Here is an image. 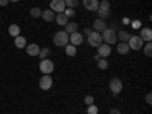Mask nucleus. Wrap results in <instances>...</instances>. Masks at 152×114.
I'll use <instances>...</instances> for the list:
<instances>
[{"instance_id": "obj_11", "label": "nucleus", "mask_w": 152, "mask_h": 114, "mask_svg": "<svg viewBox=\"0 0 152 114\" xmlns=\"http://www.w3.org/2000/svg\"><path fill=\"white\" fill-rule=\"evenodd\" d=\"M82 6L87 11H97L99 8V0H82Z\"/></svg>"}, {"instance_id": "obj_16", "label": "nucleus", "mask_w": 152, "mask_h": 114, "mask_svg": "<svg viewBox=\"0 0 152 114\" xmlns=\"http://www.w3.org/2000/svg\"><path fill=\"white\" fill-rule=\"evenodd\" d=\"M55 15L56 14L52 9H46V11L41 12V17L44 18V21H55Z\"/></svg>"}, {"instance_id": "obj_25", "label": "nucleus", "mask_w": 152, "mask_h": 114, "mask_svg": "<svg viewBox=\"0 0 152 114\" xmlns=\"http://www.w3.org/2000/svg\"><path fill=\"white\" fill-rule=\"evenodd\" d=\"M49 55H50V49H47V47H44V49H40V53H38V56H40L41 59H46Z\"/></svg>"}, {"instance_id": "obj_10", "label": "nucleus", "mask_w": 152, "mask_h": 114, "mask_svg": "<svg viewBox=\"0 0 152 114\" xmlns=\"http://www.w3.org/2000/svg\"><path fill=\"white\" fill-rule=\"evenodd\" d=\"M97 55H99L100 58H107V56H110V55H111V46L107 44V43H102V44L97 47Z\"/></svg>"}, {"instance_id": "obj_20", "label": "nucleus", "mask_w": 152, "mask_h": 114, "mask_svg": "<svg viewBox=\"0 0 152 114\" xmlns=\"http://www.w3.org/2000/svg\"><path fill=\"white\" fill-rule=\"evenodd\" d=\"M64 49H66V53L69 55V56H76V53H78V49H76V46H73V44H67V46H64Z\"/></svg>"}, {"instance_id": "obj_24", "label": "nucleus", "mask_w": 152, "mask_h": 114, "mask_svg": "<svg viewBox=\"0 0 152 114\" xmlns=\"http://www.w3.org/2000/svg\"><path fill=\"white\" fill-rule=\"evenodd\" d=\"M41 9L40 8H37V6H34L31 11H29V14H31V17H34V18H38V17H41Z\"/></svg>"}, {"instance_id": "obj_26", "label": "nucleus", "mask_w": 152, "mask_h": 114, "mask_svg": "<svg viewBox=\"0 0 152 114\" xmlns=\"http://www.w3.org/2000/svg\"><path fill=\"white\" fill-rule=\"evenodd\" d=\"M99 113V108L94 105V104H91V105H88V110H87V114H97Z\"/></svg>"}, {"instance_id": "obj_32", "label": "nucleus", "mask_w": 152, "mask_h": 114, "mask_svg": "<svg viewBox=\"0 0 152 114\" xmlns=\"http://www.w3.org/2000/svg\"><path fill=\"white\" fill-rule=\"evenodd\" d=\"M110 114H120V111H119V108H111Z\"/></svg>"}, {"instance_id": "obj_4", "label": "nucleus", "mask_w": 152, "mask_h": 114, "mask_svg": "<svg viewBox=\"0 0 152 114\" xmlns=\"http://www.w3.org/2000/svg\"><path fill=\"white\" fill-rule=\"evenodd\" d=\"M110 90H111V93H113L114 96L120 94L122 90H123V82H122L119 78H113V79L110 81Z\"/></svg>"}, {"instance_id": "obj_33", "label": "nucleus", "mask_w": 152, "mask_h": 114, "mask_svg": "<svg viewBox=\"0 0 152 114\" xmlns=\"http://www.w3.org/2000/svg\"><path fill=\"white\" fill-rule=\"evenodd\" d=\"M9 3V0H0V6H6Z\"/></svg>"}, {"instance_id": "obj_35", "label": "nucleus", "mask_w": 152, "mask_h": 114, "mask_svg": "<svg viewBox=\"0 0 152 114\" xmlns=\"http://www.w3.org/2000/svg\"><path fill=\"white\" fill-rule=\"evenodd\" d=\"M132 26H134V28H140V21H138V20H137V21H134Z\"/></svg>"}, {"instance_id": "obj_2", "label": "nucleus", "mask_w": 152, "mask_h": 114, "mask_svg": "<svg viewBox=\"0 0 152 114\" xmlns=\"http://www.w3.org/2000/svg\"><path fill=\"white\" fill-rule=\"evenodd\" d=\"M53 44L58 47H64L69 44V34L64 31H59L53 35Z\"/></svg>"}, {"instance_id": "obj_9", "label": "nucleus", "mask_w": 152, "mask_h": 114, "mask_svg": "<svg viewBox=\"0 0 152 114\" xmlns=\"http://www.w3.org/2000/svg\"><path fill=\"white\" fill-rule=\"evenodd\" d=\"M82 41H84V37L79 32H73V34L69 35V43L73 44V46H81Z\"/></svg>"}, {"instance_id": "obj_30", "label": "nucleus", "mask_w": 152, "mask_h": 114, "mask_svg": "<svg viewBox=\"0 0 152 114\" xmlns=\"http://www.w3.org/2000/svg\"><path fill=\"white\" fill-rule=\"evenodd\" d=\"M64 14L70 18V17H73V15H75V9H73V8H69V9H67V8H66V9H64Z\"/></svg>"}, {"instance_id": "obj_28", "label": "nucleus", "mask_w": 152, "mask_h": 114, "mask_svg": "<svg viewBox=\"0 0 152 114\" xmlns=\"http://www.w3.org/2000/svg\"><path fill=\"white\" fill-rule=\"evenodd\" d=\"M145 55L146 56H151L152 55V43L151 41H148V44L145 46Z\"/></svg>"}, {"instance_id": "obj_3", "label": "nucleus", "mask_w": 152, "mask_h": 114, "mask_svg": "<svg viewBox=\"0 0 152 114\" xmlns=\"http://www.w3.org/2000/svg\"><path fill=\"white\" fill-rule=\"evenodd\" d=\"M88 38V44L90 46H93V47H99L100 44H102L104 41H102V34H99V32H96V31H91V34H88L87 35Z\"/></svg>"}, {"instance_id": "obj_18", "label": "nucleus", "mask_w": 152, "mask_h": 114, "mask_svg": "<svg viewBox=\"0 0 152 114\" xmlns=\"http://www.w3.org/2000/svg\"><path fill=\"white\" fill-rule=\"evenodd\" d=\"M64 28H66V31H64V32H67V34L78 32V23H75V21H69Z\"/></svg>"}, {"instance_id": "obj_8", "label": "nucleus", "mask_w": 152, "mask_h": 114, "mask_svg": "<svg viewBox=\"0 0 152 114\" xmlns=\"http://www.w3.org/2000/svg\"><path fill=\"white\" fill-rule=\"evenodd\" d=\"M52 84H53V81H52V78H50V75H43L41 76V79H40V88L41 90H50V87H52Z\"/></svg>"}, {"instance_id": "obj_6", "label": "nucleus", "mask_w": 152, "mask_h": 114, "mask_svg": "<svg viewBox=\"0 0 152 114\" xmlns=\"http://www.w3.org/2000/svg\"><path fill=\"white\" fill-rule=\"evenodd\" d=\"M53 62L50 61V59H41V62H40V72L43 73V75H50L53 72Z\"/></svg>"}, {"instance_id": "obj_29", "label": "nucleus", "mask_w": 152, "mask_h": 114, "mask_svg": "<svg viewBox=\"0 0 152 114\" xmlns=\"http://www.w3.org/2000/svg\"><path fill=\"white\" fill-rule=\"evenodd\" d=\"M84 102H85L87 105H91V104H94V97H93L91 94H87V96L84 97Z\"/></svg>"}, {"instance_id": "obj_19", "label": "nucleus", "mask_w": 152, "mask_h": 114, "mask_svg": "<svg viewBox=\"0 0 152 114\" xmlns=\"http://www.w3.org/2000/svg\"><path fill=\"white\" fill-rule=\"evenodd\" d=\"M8 32H9L11 37H14V38H15V37L20 35V26H18V24H9Z\"/></svg>"}, {"instance_id": "obj_12", "label": "nucleus", "mask_w": 152, "mask_h": 114, "mask_svg": "<svg viewBox=\"0 0 152 114\" xmlns=\"http://www.w3.org/2000/svg\"><path fill=\"white\" fill-rule=\"evenodd\" d=\"M107 29V21L105 20H102V18H97V20H94V23H93V31H96V32H104Z\"/></svg>"}, {"instance_id": "obj_22", "label": "nucleus", "mask_w": 152, "mask_h": 114, "mask_svg": "<svg viewBox=\"0 0 152 114\" xmlns=\"http://www.w3.org/2000/svg\"><path fill=\"white\" fill-rule=\"evenodd\" d=\"M129 37H131V35L126 32V31H119V32H117V38H119L120 43H126V41L129 40Z\"/></svg>"}, {"instance_id": "obj_7", "label": "nucleus", "mask_w": 152, "mask_h": 114, "mask_svg": "<svg viewBox=\"0 0 152 114\" xmlns=\"http://www.w3.org/2000/svg\"><path fill=\"white\" fill-rule=\"evenodd\" d=\"M66 3H64V0H52L50 2V9H52L55 14H61V12H64L66 9Z\"/></svg>"}, {"instance_id": "obj_13", "label": "nucleus", "mask_w": 152, "mask_h": 114, "mask_svg": "<svg viewBox=\"0 0 152 114\" xmlns=\"http://www.w3.org/2000/svg\"><path fill=\"white\" fill-rule=\"evenodd\" d=\"M138 37H140L143 41H152V29L151 28H142Z\"/></svg>"}, {"instance_id": "obj_31", "label": "nucleus", "mask_w": 152, "mask_h": 114, "mask_svg": "<svg viewBox=\"0 0 152 114\" xmlns=\"http://www.w3.org/2000/svg\"><path fill=\"white\" fill-rule=\"evenodd\" d=\"M146 104H148V105L152 104V93H148V94H146Z\"/></svg>"}, {"instance_id": "obj_1", "label": "nucleus", "mask_w": 152, "mask_h": 114, "mask_svg": "<svg viewBox=\"0 0 152 114\" xmlns=\"http://www.w3.org/2000/svg\"><path fill=\"white\" fill-rule=\"evenodd\" d=\"M102 34V41L107 43V44H116L117 43V32L114 31L113 28H107L104 32H100Z\"/></svg>"}, {"instance_id": "obj_5", "label": "nucleus", "mask_w": 152, "mask_h": 114, "mask_svg": "<svg viewBox=\"0 0 152 114\" xmlns=\"http://www.w3.org/2000/svg\"><path fill=\"white\" fill-rule=\"evenodd\" d=\"M128 43V46H129V49H132V50H140L142 47H143V40L138 35H131L129 37V40L126 41Z\"/></svg>"}, {"instance_id": "obj_23", "label": "nucleus", "mask_w": 152, "mask_h": 114, "mask_svg": "<svg viewBox=\"0 0 152 114\" xmlns=\"http://www.w3.org/2000/svg\"><path fill=\"white\" fill-rule=\"evenodd\" d=\"M97 67H99L100 70H107V69H108V61H107V58H99V59H97Z\"/></svg>"}, {"instance_id": "obj_15", "label": "nucleus", "mask_w": 152, "mask_h": 114, "mask_svg": "<svg viewBox=\"0 0 152 114\" xmlns=\"http://www.w3.org/2000/svg\"><path fill=\"white\" fill-rule=\"evenodd\" d=\"M14 44H15L17 49H24V47L28 46V41H26V38H24V37L18 35V37L14 38Z\"/></svg>"}, {"instance_id": "obj_17", "label": "nucleus", "mask_w": 152, "mask_h": 114, "mask_svg": "<svg viewBox=\"0 0 152 114\" xmlns=\"http://www.w3.org/2000/svg\"><path fill=\"white\" fill-rule=\"evenodd\" d=\"M55 21L59 24V26H66V24L69 23V17L64 14V12H61V14H56L55 15Z\"/></svg>"}, {"instance_id": "obj_14", "label": "nucleus", "mask_w": 152, "mask_h": 114, "mask_svg": "<svg viewBox=\"0 0 152 114\" xmlns=\"http://www.w3.org/2000/svg\"><path fill=\"white\" fill-rule=\"evenodd\" d=\"M26 52H28L29 56H38V53H40V46L32 43V44L26 46Z\"/></svg>"}, {"instance_id": "obj_36", "label": "nucleus", "mask_w": 152, "mask_h": 114, "mask_svg": "<svg viewBox=\"0 0 152 114\" xmlns=\"http://www.w3.org/2000/svg\"><path fill=\"white\" fill-rule=\"evenodd\" d=\"M9 2H18V0H9Z\"/></svg>"}, {"instance_id": "obj_34", "label": "nucleus", "mask_w": 152, "mask_h": 114, "mask_svg": "<svg viewBox=\"0 0 152 114\" xmlns=\"http://www.w3.org/2000/svg\"><path fill=\"white\" fill-rule=\"evenodd\" d=\"M91 31H93V29H90V28H85V29H84V34H87V35H88V34H91Z\"/></svg>"}, {"instance_id": "obj_21", "label": "nucleus", "mask_w": 152, "mask_h": 114, "mask_svg": "<svg viewBox=\"0 0 152 114\" xmlns=\"http://www.w3.org/2000/svg\"><path fill=\"white\" fill-rule=\"evenodd\" d=\"M129 46H128V43H119V46H117V52L120 53V55H126L129 52Z\"/></svg>"}, {"instance_id": "obj_27", "label": "nucleus", "mask_w": 152, "mask_h": 114, "mask_svg": "<svg viewBox=\"0 0 152 114\" xmlns=\"http://www.w3.org/2000/svg\"><path fill=\"white\" fill-rule=\"evenodd\" d=\"M64 3L67 8H75V6H78L79 0H64Z\"/></svg>"}]
</instances>
